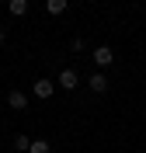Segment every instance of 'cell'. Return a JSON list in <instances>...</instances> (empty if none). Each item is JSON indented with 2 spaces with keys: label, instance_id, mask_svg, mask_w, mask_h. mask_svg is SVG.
Masks as SVG:
<instances>
[{
  "label": "cell",
  "instance_id": "obj_1",
  "mask_svg": "<svg viewBox=\"0 0 146 153\" xmlns=\"http://www.w3.org/2000/svg\"><path fill=\"white\" fill-rule=\"evenodd\" d=\"M52 91H56V84H52V80H45V76H39V80L31 84V94L42 97V101H49V97H52Z\"/></svg>",
  "mask_w": 146,
  "mask_h": 153
},
{
  "label": "cell",
  "instance_id": "obj_2",
  "mask_svg": "<svg viewBox=\"0 0 146 153\" xmlns=\"http://www.w3.org/2000/svg\"><path fill=\"white\" fill-rule=\"evenodd\" d=\"M90 56H94L97 66H111V63H115V49H111V45H97Z\"/></svg>",
  "mask_w": 146,
  "mask_h": 153
},
{
  "label": "cell",
  "instance_id": "obj_3",
  "mask_svg": "<svg viewBox=\"0 0 146 153\" xmlns=\"http://www.w3.org/2000/svg\"><path fill=\"white\" fill-rule=\"evenodd\" d=\"M77 84H80V76H77V70H73V66L59 70V87H63V91H73Z\"/></svg>",
  "mask_w": 146,
  "mask_h": 153
},
{
  "label": "cell",
  "instance_id": "obj_4",
  "mask_svg": "<svg viewBox=\"0 0 146 153\" xmlns=\"http://www.w3.org/2000/svg\"><path fill=\"white\" fill-rule=\"evenodd\" d=\"M87 87H90V91H94V94H104V91H108V76L101 73V70H97V73H90Z\"/></svg>",
  "mask_w": 146,
  "mask_h": 153
},
{
  "label": "cell",
  "instance_id": "obj_5",
  "mask_svg": "<svg viewBox=\"0 0 146 153\" xmlns=\"http://www.w3.org/2000/svg\"><path fill=\"white\" fill-rule=\"evenodd\" d=\"M7 108H14V111H24V108H28V94L10 91V94H7Z\"/></svg>",
  "mask_w": 146,
  "mask_h": 153
},
{
  "label": "cell",
  "instance_id": "obj_6",
  "mask_svg": "<svg viewBox=\"0 0 146 153\" xmlns=\"http://www.w3.org/2000/svg\"><path fill=\"white\" fill-rule=\"evenodd\" d=\"M7 10L14 14V18H24V14H28V0H10Z\"/></svg>",
  "mask_w": 146,
  "mask_h": 153
},
{
  "label": "cell",
  "instance_id": "obj_7",
  "mask_svg": "<svg viewBox=\"0 0 146 153\" xmlns=\"http://www.w3.org/2000/svg\"><path fill=\"white\" fill-rule=\"evenodd\" d=\"M66 4H70V0H45V10L52 14V18H59V14L66 10Z\"/></svg>",
  "mask_w": 146,
  "mask_h": 153
},
{
  "label": "cell",
  "instance_id": "obj_8",
  "mask_svg": "<svg viewBox=\"0 0 146 153\" xmlns=\"http://www.w3.org/2000/svg\"><path fill=\"white\" fill-rule=\"evenodd\" d=\"M14 150L28 153V150H31V139H28V136H24V132H18V136H14Z\"/></svg>",
  "mask_w": 146,
  "mask_h": 153
},
{
  "label": "cell",
  "instance_id": "obj_9",
  "mask_svg": "<svg viewBox=\"0 0 146 153\" xmlns=\"http://www.w3.org/2000/svg\"><path fill=\"white\" fill-rule=\"evenodd\" d=\"M28 153H49V143L45 139H31V150Z\"/></svg>",
  "mask_w": 146,
  "mask_h": 153
},
{
  "label": "cell",
  "instance_id": "obj_10",
  "mask_svg": "<svg viewBox=\"0 0 146 153\" xmlns=\"http://www.w3.org/2000/svg\"><path fill=\"white\" fill-rule=\"evenodd\" d=\"M70 49H73V56H80V52L87 49V42H84V38H73V42H70Z\"/></svg>",
  "mask_w": 146,
  "mask_h": 153
},
{
  "label": "cell",
  "instance_id": "obj_11",
  "mask_svg": "<svg viewBox=\"0 0 146 153\" xmlns=\"http://www.w3.org/2000/svg\"><path fill=\"white\" fill-rule=\"evenodd\" d=\"M4 42H7V35H4V31H0V49H4Z\"/></svg>",
  "mask_w": 146,
  "mask_h": 153
}]
</instances>
